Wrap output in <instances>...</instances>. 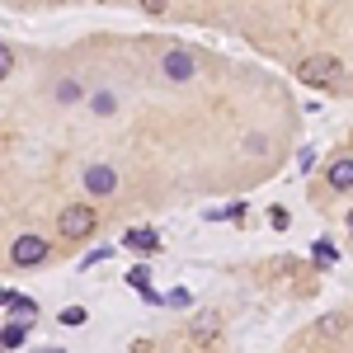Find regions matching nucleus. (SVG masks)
Wrapping results in <instances>:
<instances>
[{"label":"nucleus","instance_id":"obj_5","mask_svg":"<svg viewBox=\"0 0 353 353\" xmlns=\"http://www.w3.org/2000/svg\"><path fill=\"white\" fill-rule=\"evenodd\" d=\"M85 189L104 198V193H113V189H118V174H113L109 165H90V170H85Z\"/></svg>","mask_w":353,"mask_h":353},{"label":"nucleus","instance_id":"obj_16","mask_svg":"<svg viewBox=\"0 0 353 353\" xmlns=\"http://www.w3.org/2000/svg\"><path fill=\"white\" fill-rule=\"evenodd\" d=\"M94 109H99V113H113V94H94Z\"/></svg>","mask_w":353,"mask_h":353},{"label":"nucleus","instance_id":"obj_6","mask_svg":"<svg viewBox=\"0 0 353 353\" xmlns=\"http://www.w3.org/2000/svg\"><path fill=\"white\" fill-rule=\"evenodd\" d=\"M165 76L170 81H193V52H184V48L165 52Z\"/></svg>","mask_w":353,"mask_h":353},{"label":"nucleus","instance_id":"obj_8","mask_svg":"<svg viewBox=\"0 0 353 353\" xmlns=\"http://www.w3.org/2000/svg\"><path fill=\"white\" fill-rule=\"evenodd\" d=\"M330 189H353V161L330 165Z\"/></svg>","mask_w":353,"mask_h":353},{"label":"nucleus","instance_id":"obj_11","mask_svg":"<svg viewBox=\"0 0 353 353\" xmlns=\"http://www.w3.org/2000/svg\"><path fill=\"white\" fill-rule=\"evenodd\" d=\"M311 254H316V264H334V259H339V250H334L330 241H316V250H311Z\"/></svg>","mask_w":353,"mask_h":353},{"label":"nucleus","instance_id":"obj_13","mask_svg":"<svg viewBox=\"0 0 353 353\" xmlns=\"http://www.w3.org/2000/svg\"><path fill=\"white\" fill-rule=\"evenodd\" d=\"M57 99H61V104H71V99H81V85H76V81H66L61 90H57Z\"/></svg>","mask_w":353,"mask_h":353},{"label":"nucleus","instance_id":"obj_3","mask_svg":"<svg viewBox=\"0 0 353 353\" xmlns=\"http://www.w3.org/2000/svg\"><path fill=\"white\" fill-rule=\"evenodd\" d=\"M10 259H14L19 269H33V264L48 259V241H43V236H19V241L10 245Z\"/></svg>","mask_w":353,"mask_h":353},{"label":"nucleus","instance_id":"obj_7","mask_svg":"<svg viewBox=\"0 0 353 353\" xmlns=\"http://www.w3.org/2000/svg\"><path fill=\"white\" fill-rule=\"evenodd\" d=\"M123 245H128V250H141V254H156V250H161V236H156L151 226H137V231L123 236Z\"/></svg>","mask_w":353,"mask_h":353},{"label":"nucleus","instance_id":"obj_1","mask_svg":"<svg viewBox=\"0 0 353 353\" xmlns=\"http://www.w3.org/2000/svg\"><path fill=\"white\" fill-rule=\"evenodd\" d=\"M339 76H344V66L334 57H306L297 66V81H306V85H334Z\"/></svg>","mask_w":353,"mask_h":353},{"label":"nucleus","instance_id":"obj_15","mask_svg":"<svg viewBox=\"0 0 353 353\" xmlns=\"http://www.w3.org/2000/svg\"><path fill=\"white\" fill-rule=\"evenodd\" d=\"M165 301H170V306H189V292H184V288H174V292H170Z\"/></svg>","mask_w":353,"mask_h":353},{"label":"nucleus","instance_id":"obj_10","mask_svg":"<svg viewBox=\"0 0 353 353\" xmlns=\"http://www.w3.org/2000/svg\"><path fill=\"white\" fill-rule=\"evenodd\" d=\"M128 288H137V292H146V288H151V269H146V264H137V269H128Z\"/></svg>","mask_w":353,"mask_h":353},{"label":"nucleus","instance_id":"obj_19","mask_svg":"<svg viewBox=\"0 0 353 353\" xmlns=\"http://www.w3.org/2000/svg\"><path fill=\"white\" fill-rule=\"evenodd\" d=\"M349 231H353V212H349Z\"/></svg>","mask_w":353,"mask_h":353},{"label":"nucleus","instance_id":"obj_14","mask_svg":"<svg viewBox=\"0 0 353 353\" xmlns=\"http://www.w3.org/2000/svg\"><path fill=\"white\" fill-rule=\"evenodd\" d=\"M61 321H66V325H85V311H81V306H66Z\"/></svg>","mask_w":353,"mask_h":353},{"label":"nucleus","instance_id":"obj_2","mask_svg":"<svg viewBox=\"0 0 353 353\" xmlns=\"http://www.w3.org/2000/svg\"><path fill=\"white\" fill-rule=\"evenodd\" d=\"M90 231H94V208H85V203H76V208H61V236L85 241Z\"/></svg>","mask_w":353,"mask_h":353},{"label":"nucleus","instance_id":"obj_4","mask_svg":"<svg viewBox=\"0 0 353 353\" xmlns=\"http://www.w3.org/2000/svg\"><path fill=\"white\" fill-rule=\"evenodd\" d=\"M5 306H10V325H33V321H38V301L33 297H19V292H10V301H5Z\"/></svg>","mask_w":353,"mask_h":353},{"label":"nucleus","instance_id":"obj_12","mask_svg":"<svg viewBox=\"0 0 353 353\" xmlns=\"http://www.w3.org/2000/svg\"><path fill=\"white\" fill-rule=\"evenodd\" d=\"M10 71H14V48H10V43H0V81H5Z\"/></svg>","mask_w":353,"mask_h":353},{"label":"nucleus","instance_id":"obj_18","mask_svg":"<svg viewBox=\"0 0 353 353\" xmlns=\"http://www.w3.org/2000/svg\"><path fill=\"white\" fill-rule=\"evenodd\" d=\"M38 353H61V349H38Z\"/></svg>","mask_w":353,"mask_h":353},{"label":"nucleus","instance_id":"obj_17","mask_svg":"<svg viewBox=\"0 0 353 353\" xmlns=\"http://www.w3.org/2000/svg\"><path fill=\"white\" fill-rule=\"evenodd\" d=\"M269 221L278 226V231H283V226H288V212H283V208H269Z\"/></svg>","mask_w":353,"mask_h":353},{"label":"nucleus","instance_id":"obj_9","mask_svg":"<svg viewBox=\"0 0 353 353\" xmlns=\"http://www.w3.org/2000/svg\"><path fill=\"white\" fill-rule=\"evenodd\" d=\"M24 344V325H0V349L10 353V349H19Z\"/></svg>","mask_w":353,"mask_h":353}]
</instances>
